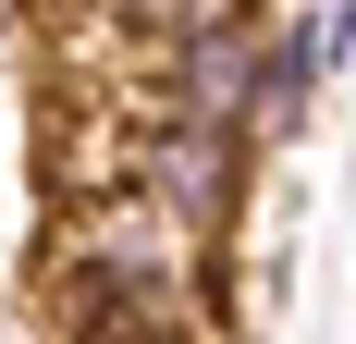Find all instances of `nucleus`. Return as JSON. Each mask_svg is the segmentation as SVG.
I'll return each mask as SVG.
<instances>
[{"mask_svg":"<svg viewBox=\"0 0 356 344\" xmlns=\"http://www.w3.org/2000/svg\"><path fill=\"white\" fill-rule=\"evenodd\" d=\"M111 37H123V62H147V49H172V37H209L234 25V13H258V0H99Z\"/></svg>","mask_w":356,"mask_h":344,"instance_id":"3","label":"nucleus"},{"mask_svg":"<svg viewBox=\"0 0 356 344\" xmlns=\"http://www.w3.org/2000/svg\"><path fill=\"white\" fill-rule=\"evenodd\" d=\"M209 258H221V234H197L147 185H74L37 283L62 295V332H184V344H209Z\"/></svg>","mask_w":356,"mask_h":344,"instance_id":"1","label":"nucleus"},{"mask_svg":"<svg viewBox=\"0 0 356 344\" xmlns=\"http://www.w3.org/2000/svg\"><path fill=\"white\" fill-rule=\"evenodd\" d=\"M74 344H184V332H74Z\"/></svg>","mask_w":356,"mask_h":344,"instance_id":"4","label":"nucleus"},{"mask_svg":"<svg viewBox=\"0 0 356 344\" xmlns=\"http://www.w3.org/2000/svg\"><path fill=\"white\" fill-rule=\"evenodd\" d=\"M246 148H258V136H221V123L111 111L99 136L74 148V185H147V197L184 209L197 234H234V209H246ZM74 185H62V197H74Z\"/></svg>","mask_w":356,"mask_h":344,"instance_id":"2","label":"nucleus"}]
</instances>
